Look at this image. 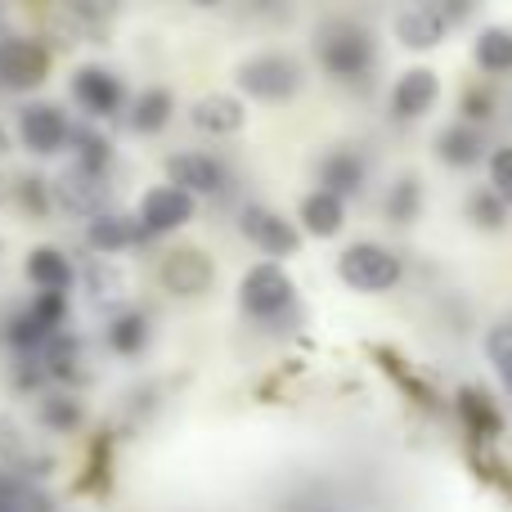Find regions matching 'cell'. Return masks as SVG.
Masks as SVG:
<instances>
[{
  "label": "cell",
  "instance_id": "6da1fadb",
  "mask_svg": "<svg viewBox=\"0 0 512 512\" xmlns=\"http://www.w3.org/2000/svg\"><path fill=\"white\" fill-rule=\"evenodd\" d=\"M315 54L324 63V72L342 86H360L378 63V45H373L369 27L351 23V18H333L315 32Z\"/></svg>",
  "mask_w": 512,
  "mask_h": 512
},
{
  "label": "cell",
  "instance_id": "7a4b0ae2",
  "mask_svg": "<svg viewBox=\"0 0 512 512\" xmlns=\"http://www.w3.org/2000/svg\"><path fill=\"white\" fill-rule=\"evenodd\" d=\"M337 274L355 292H391L400 283V274H405V265L382 243H351L342 252V261H337Z\"/></svg>",
  "mask_w": 512,
  "mask_h": 512
},
{
  "label": "cell",
  "instance_id": "3957f363",
  "mask_svg": "<svg viewBox=\"0 0 512 512\" xmlns=\"http://www.w3.org/2000/svg\"><path fill=\"white\" fill-rule=\"evenodd\" d=\"M50 203L59 207L63 216L95 221V216L108 212V176H95V171L72 162L68 171H59V176L50 180Z\"/></svg>",
  "mask_w": 512,
  "mask_h": 512
},
{
  "label": "cell",
  "instance_id": "277c9868",
  "mask_svg": "<svg viewBox=\"0 0 512 512\" xmlns=\"http://www.w3.org/2000/svg\"><path fill=\"white\" fill-rule=\"evenodd\" d=\"M301 81H306V72H301V63L292 59V54H252L248 63L239 68V86L248 90L252 99H292L301 90Z\"/></svg>",
  "mask_w": 512,
  "mask_h": 512
},
{
  "label": "cell",
  "instance_id": "5b68a950",
  "mask_svg": "<svg viewBox=\"0 0 512 512\" xmlns=\"http://www.w3.org/2000/svg\"><path fill=\"white\" fill-rule=\"evenodd\" d=\"M239 301H243V310H248V315L274 319V315H283V310L292 306V279L283 274V265L261 261V265H252V270L243 274Z\"/></svg>",
  "mask_w": 512,
  "mask_h": 512
},
{
  "label": "cell",
  "instance_id": "8992f818",
  "mask_svg": "<svg viewBox=\"0 0 512 512\" xmlns=\"http://www.w3.org/2000/svg\"><path fill=\"white\" fill-rule=\"evenodd\" d=\"M239 230L248 234V243H252V248H261L265 256H292L301 248V230H297V225H292L288 216H279L274 207H261V203L243 207Z\"/></svg>",
  "mask_w": 512,
  "mask_h": 512
},
{
  "label": "cell",
  "instance_id": "52a82bcc",
  "mask_svg": "<svg viewBox=\"0 0 512 512\" xmlns=\"http://www.w3.org/2000/svg\"><path fill=\"white\" fill-rule=\"evenodd\" d=\"M18 135L36 158H54V153L72 149V126L54 104H27L18 113Z\"/></svg>",
  "mask_w": 512,
  "mask_h": 512
},
{
  "label": "cell",
  "instance_id": "ba28073f",
  "mask_svg": "<svg viewBox=\"0 0 512 512\" xmlns=\"http://www.w3.org/2000/svg\"><path fill=\"white\" fill-rule=\"evenodd\" d=\"M81 288H86V297L95 301L99 310H117V315H122V306L135 292V279L117 256H90L86 270H81Z\"/></svg>",
  "mask_w": 512,
  "mask_h": 512
},
{
  "label": "cell",
  "instance_id": "9c48e42d",
  "mask_svg": "<svg viewBox=\"0 0 512 512\" xmlns=\"http://www.w3.org/2000/svg\"><path fill=\"white\" fill-rule=\"evenodd\" d=\"M158 279L171 297H203L216 279V265L198 248H176L158 261Z\"/></svg>",
  "mask_w": 512,
  "mask_h": 512
},
{
  "label": "cell",
  "instance_id": "30bf717a",
  "mask_svg": "<svg viewBox=\"0 0 512 512\" xmlns=\"http://www.w3.org/2000/svg\"><path fill=\"white\" fill-rule=\"evenodd\" d=\"M50 72V54L45 45L27 41V36H5L0 41V86L9 90H32Z\"/></svg>",
  "mask_w": 512,
  "mask_h": 512
},
{
  "label": "cell",
  "instance_id": "8fae6325",
  "mask_svg": "<svg viewBox=\"0 0 512 512\" xmlns=\"http://www.w3.org/2000/svg\"><path fill=\"white\" fill-rule=\"evenodd\" d=\"M194 212H198L194 194H185V189H176L167 180V185H153L149 194H144L140 225H144V234H171V230L194 221Z\"/></svg>",
  "mask_w": 512,
  "mask_h": 512
},
{
  "label": "cell",
  "instance_id": "7c38bea8",
  "mask_svg": "<svg viewBox=\"0 0 512 512\" xmlns=\"http://www.w3.org/2000/svg\"><path fill=\"white\" fill-rule=\"evenodd\" d=\"M468 9H441V5H409L400 9L396 18V36L400 45H409V50H432V45L445 41V32H450L454 18H463Z\"/></svg>",
  "mask_w": 512,
  "mask_h": 512
},
{
  "label": "cell",
  "instance_id": "4fadbf2b",
  "mask_svg": "<svg viewBox=\"0 0 512 512\" xmlns=\"http://www.w3.org/2000/svg\"><path fill=\"white\" fill-rule=\"evenodd\" d=\"M167 176H171V185L185 189V194H225V185H230V171H225L212 153H171Z\"/></svg>",
  "mask_w": 512,
  "mask_h": 512
},
{
  "label": "cell",
  "instance_id": "5bb4252c",
  "mask_svg": "<svg viewBox=\"0 0 512 512\" xmlns=\"http://www.w3.org/2000/svg\"><path fill=\"white\" fill-rule=\"evenodd\" d=\"M72 99H77L90 117H113L117 108H122L126 90H122V81H117V72L90 63V68H81L77 77H72Z\"/></svg>",
  "mask_w": 512,
  "mask_h": 512
},
{
  "label": "cell",
  "instance_id": "9a60e30c",
  "mask_svg": "<svg viewBox=\"0 0 512 512\" xmlns=\"http://www.w3.org/2000/svg\"><path fill=\"white\" fill-rule=\"evenodd\" d=\"M436 99H441V77H436L432 68H409L405 77L396 81V90H391V113L414 122V117L432 113Z\"/></svg>",
  "mask_w": 512,
  "mask_h": 512
},
{
  "label": "cell",
  "instance_id": "2e32d148",
  "mask_svg": "<svg viewBox=\"0 0 512 512\" xmlns=\"http://www.w3.org/2000/svg\"><path fill=\"white\" fill-rule=\"evenodd\" d=\"M189 122L203 135H239L243 122H248V108H243L239 95H203L189 108Z\"/></svg>",
  "mask_w": 512,
  "mask_h": 512
},
{
  "label": "cell",
  "instance_id": "e0dca14e",
  "mask_svg": "<svg viewBox=\"0 0 512 512\" xmlns=\"http://www.w3.org/2000/svg\"><path fill=\"white\" fill-rule=\"evenodd\" d=\"M364 176H369V167H364V158L355 149H328L324 158H319V189L337 194L342 203L351 194H360Z\"/></svg>",
  "mask_w": 512,
  "mask_h": 512
},
{
  "label": "cell",
  "instance_id": "ac0fdd59",
  "mask_svg": "<svg viewBox=\"0 0 512 512\" xmlns=\"http://www.w3.org/2000/svg\"><path fill=\"white\" fill-rule=\"evenodd\" d=\"M140 234H144L140 216H126V212H104L86 225V243L99 256H113V252L131 248V243H140Z\"/></svg>",
  "mask_w": 512,
  "mask_h": 512
},
{
  "label": "cell",
  "instance_id": "d6986e66",
  "mask_svg": "<svg viewBox=\"0 0 512 512\" xmlns=\"http://www.w3.org/2000/svg\"><path fill=\"white\" fill-rule=\"evenodd\" d=\"M481 153H486V140H481V131L472 122H459V126H445L441 135H436V158L445 162V167H477Z\"/></svg>",
  "mask_w": 512,
  "mask_h": 512
},
{
  "label": "cell",
  "instance_id": "ffe728a7",
  "mask_svg": "<svg viewBox=\"0 0 512 512\" xmlns=\"http://www.w3.org/2000/svg\"><path fill=\"white\" fill-rule=\"evenodd\" d=\"M346 225V203L328 189H315V194L301 198V230L315 234V239H333Z\"/></svg>",
  "mask_w": 512,
  "mask_h": 512
},
{
  "label": "cell",
  "instance_id": "44dd1931",
  "mask_svg": "<svg viewBox=\"0 0 512 512\" xmlns=\"http://www.w3.org/2000/svg\"><path fill=\"white\" fill-rule=\"evenodd\" d=\"M27 279H32V288L36 292H68V283H72V265H68V256H63L59 248H32V256H27Z\"/></svg>",
  "mask_w": 512,
  "mask_h": 512
},
{
  "label": "cell",
  "instance_id": "7402d4cb",
  "mask_svg": "<svg viewBox=\"0 0 512 512\" xmlns=\"http://www.w3.org/2000/svg\"><path fill=\"white\" fill-rule=\"evenodd\" d=\"M171 117H176V95H171V90H162V86L140 90V99H135V108H131V126H135V131H140V135H158Z\"/></svg>",
  "mask_w": 512,
  "mask_h": 512
},
{
  "label": "cell",
  "instance_id": "603a6c76",
  "mask_svg": "<svg viewBox=\"0 0 512 512\" xmlns=\"http://www.w3.org/2000/svg\"><path fill=\"white\" fill-rule=\"evenodd\" d=\"M149 337H153L149 319L135 315V310L113 315V319H108V328H104V342H108V351H113V355H140L144 346H149Z\"/></svg>",
  "mask_w": 512,
  "mask_h": 512
},
{
  "label": "cell",
  "instance_id": "cb8c5ba5",
  "mask_svg": "<svg viewBox=\"0 0 512 512\" xmlns=\"http://www.w3.org/2000/svg\"><path fill=\"white\" fill-rule=\"evenodd\" d=\"M387 221L391 225H409V221H418V212H423V180L418 176H400V180H391V189H387Z\"/></svg>",
  "mask_w": 512,
  "mask_h": 512
},
{
  "label": "cell",
  "instance_id": "d4e9b609",
  "mask_svg": "<svg viewBox=\"0 0 512 512\" xmlns=\"http://www.w3.org/2000/svg\"><path fill=\"white\" fill-rule=\"evenodd\" d=\"M477 63L495 77L512 72V27H481L477 36Z\"/></svg>",
  "mask_w": 512,
  "mask_h": 512
},
{
  "label": "cell",
  "instance_id": "484cf974",
  "mask_svg": "<svg viewBox=\"0 0 512 512\" xmlns=\"http://www.w3.org/2000/svg\"><path fill=\"white\" fill-rule=\"evenodd\" d=\"M0 512H54L45 490L23 477H0Z\"/></svg>",
  "mask_w": 512,
  "mask_h": 512
},
{
  "label": "cell",
  "instance_id": "4316f807",
  "mask_svg": "<svg viewBox=\"0 0 512 512\" xmlns=\"http://www.w3.org/2000/svg\"><path fill=\"white\" fill-rule=\"evenodd\" d=\"M72 153H77V167L95 171V176H108V167H113V144L95 131H72Z\"/></svg>",
  "mask_w": 512,
  "mask_h": 512
},
{
  "label": "cell",
  "instance_id": "83f0119b",
  "mask_svg": "<svg viewBox=\"0 0 512 512\" xmlns=\"http://www.w3.org/2000/svg\"><path fill=\"white\" fill-rule=\"evenodd\" d=\"M508 212H512V207L495 194V189H477V194L468 198V216H472V225H477V230H504Z\"/></svg>",
  "mask_w": 512,
  "mask_h": 512
},
{
  "label": "cell",
  "instance_id": "f1b7e54d",
  "mask_svg": "<svg viewBox=\"0 0 512 512\" xmlns=\"http://www.w3.org/2000/svg\"><path fill=\"white\" fill-rule=\"evenodd\" d=\"M41 423L50 427V432H72V427L81 423L77 396H63V391H54V396H41Z\"/></svg>",
  "mask_w": 512,
  "mask_h": 512
},
{
  "label": "cell",
  "instance_id": "f546056e",
  "mask_svg": "<svg viewBox=\"0 0 512 512\" xmlns=\"http://www.w3.org/2000/svg\"><path fill=\"white\" fill-rule=\"evenodd\" d=\"M486 355H490V364H495L499 382H504L508 396H512V324L490 328V337H486Z\"/></svg>",
  "mask_w": 512,
  "mask_h": 512
},
{
  "label": "cell",
  "instance_id": "4dcf8cb0",
  "mask_svg": "<svg viewBox=\"0 0 512 512\" xmlns=\"http://www.w3.org/2000/svg\"><path fill=\"white\" fill-rule=\"evenodd\" d=\"M0 459H5L9 468L32 463V441H27V432L14 423V418H0Z\"/></svg>",
  "mask_w": 512,
  "mask_h": 512
},
{
  "label": "cell",
  "instance_id": "1f68e13d",
  "mask_svg": "<svg viewBox=\"0 0 512 512\" xmlns=\"http://www.w3.org/2000/svg\"><path fill=\"white\" fill-rule=\"evenodd\" d=\"M18 203H23L32 216H45L54 207L50 203V185H45L41 176H23V180H18Z\"/></svg>",
  "mask_w": 512,
  "mask_h": 512
},
{
  "label": "cell",
  "instance_id": "d6a6232c",
  "mask_svg": "<svg viewBox=\"0 0 512 512\" xmlns=\"http://www.w3.org/2000/svg\"><path fill=\"white\" fill-rule=\"evenodd\" d=\"M490 189H495V194L512 207V144L490 158Z\"/></svg>",
  "mask_w": 512,
  "mask_h": 512
},
{
  "label": "cell",
  "instance_id": "836d02e7",
  "mask_svg": "<svg viewBox=\"0 0 512 512\" xmlns=\"http://www.w3.org/2000/svg\"><path fill=\"white\" fill-rule=\"evenodd\" d=\"M463 113L486 122V117H490V95H468V108H463Z\"/></svg>",
  "mask_w": 512,
  "mask_h": 512
},
{
  "label": "cell",
  "instance_id": "e575fe53",
  "mask_svg": "<svg viewBox=\"0 0 512 512\" xmlns=\"http://www.w3.org/2000/svg\"><path fill=\"white\" fill-rule=\"evenodd\" d=\"M9 149V135H5V126H0V153H5Z\"/></svg>",
  "mask_w": 512,
  "mask_h": 512
}]
</instances>
